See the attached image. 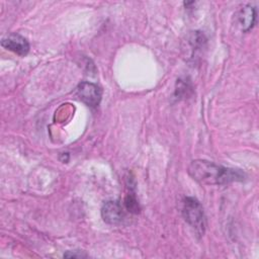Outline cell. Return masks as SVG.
Returning <instances> with one entry per match:
<instances>
[{"instance_id": "obj_1", "label": "cell", "mask_w": 259, "mask_h": 259, "mask_svg": "<svg viewBox=\"0 0 259 259\" xmlns=\"http://www.w3.org/2000/svg\"><path fill=\"white\" fill-rule=\"evenodd\" d=\"M189 175L202 184H227L244 180L245 174L239 169L227 168L206 160H194L188 167Z\"/></svg>"}, {"instance_id": "obj_2", "label": "cell", "mask_w": 259, "mask_h": 259, "mask_svg": "<svg viewBox=\"0 0 259 259\" xmlns=\"http://www.w3.org/2000/svg\"><path fill=\"white\" fill-rule=\"evenodd\" d=\"M182 214L184 220L199 235H203L205 230V217L202 205L194 197H185L183 199Z\"/></svg>"}, {"instance_id": "obj_3", "label": "cell", "mask_w": 259, "mask_h": 259, "mask_svg": "<svg viewBox=\"0 0 259 259\" xmlns=\"http://www.w3.org/2000/svg\"><path fill=\"white\" fill-rule=\"evenodd\" d=\"M76 94L79 97V99L84 102L89 107H97L101 100L102 91L94 83L91 82H81L77 89Z\"/></svg>"}, {"instance_id": "obj_4", "label": "cell", "mask_w": 259, "mask_h": 259, "mask_svg": "<svg viewBox=\"0 0 259 259\" xmlns=\"http://www.w3.org/2000/svg\"><path fill=\"white\" fill-rule=\"evenodd\" d=\"M1 46L19 56H25L29 51V44L27 39L18 33H10L3 37Z\"/></svg>"}, {"instance_id": "obj_5", "label": "cell", "mask_w": 259, "mask_h": 259, "mask_svg": "<svg viewBox=\"0 0 259 259\" xmlns=\"http://www.w3.org/2000/svg\"><path fill=\"white\" fill-rule=\"evenodd\" d=\"M101 217L105 223L109 225H117L123 220L124 211L118 201L109 200L103 204L101 208Z\"/></svg>"}, {"instance_id": "obj_6", "label": "cell", "mask_w": 259, "mask_h": 259, "mask_svg": "<svg viewBox=\"0 0 259 259\" xmlns=\"http://www.w3.org/2000/svg\"><path fill=\"white\" fill-rule=\"evenodd\" d=\"M256 20V10L251 5H246L239 13V22L243 31L250 30Z\"/></svg>"}, {"instance_id": "obj_7", "label": "cell", "mask_w": 259, "mask_h": 259, "mask_svg": "<svg viewBox=\"0 0 259 259\" xmlns=\"http://www.w3.org/2000/svg\"><path fill=\"white\" fill-rule=\"evenodd\" d=\"M124 207L132 213H138L140 211V205L133 191H130L124 198Z\"/></svg>"}, {"instance_id": "obj_8", "label": "cell", "mask_w": 259, "mask_h": 259, "mask_svg": "<svg viewBox=\"0 0 259 259\" xmlns=\"http://www.w3.org/2000/svg\"><path fill=\"white\" fill-rule=\"evenodd\" d=\"M191 91V87L188 82L185 80H177V87H176V95L179 97H185Z\"/></svg>"}, {"instance_id": "obj_9", "label": "cell", "mask_w": 259, "mask_h": 259, "mask_svg": "<svg viewBox=\"0 0 259 259\" xmlns=\"http://www.w3.org/2000/svg\"><path fill=\"white\" fill-rule=\"evenodd\" d=\"M75 252H76V251H75ZM75 252H73V253H71V254H70V252H68V253L64 254V257H85V256H86L85 254H82V253L77 254V253H75Z\"/></svg>"}]
</instances>
